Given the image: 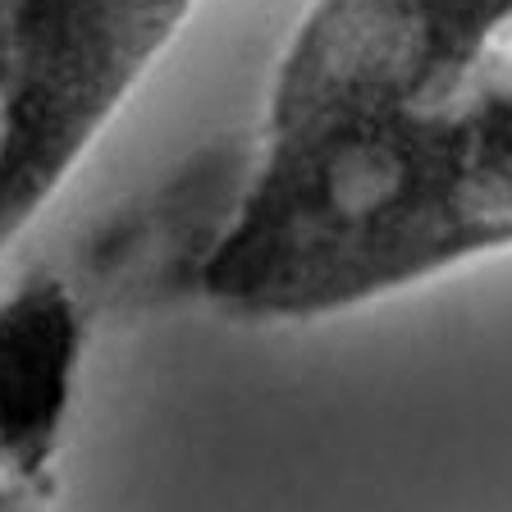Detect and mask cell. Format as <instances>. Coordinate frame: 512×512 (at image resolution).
<instances>
[{
    "instance_id": "6da1fadb",
    "label": "cell",
    "mask_w": 512,
    "mask_h": 512,
    "mask_svg": "<svg viewBox=\"0 0 512 512\" xmlns=\"http://www.w3.org/2000/svg\"><path fill=\"white\" fill-rule=\"evenodd\" d=\"M512 252V0H316L202 293L320 320Z\"/></svg>"
},
{
    "instance_id": "7a4b0ae2",
    "label": "cell",
    "mask_w": 512,
    "mask_h": 512,
    "mask_svg": "<svg viewBox=\"0 0 512 512\" xmlns=\"http://www.w3.org/2000/svg\"><path fill=\"white\" fill-rule=\"evenodd\" d=\"M0 512H32L19 480H0Z\"/></svg>"
}]
</instances>
